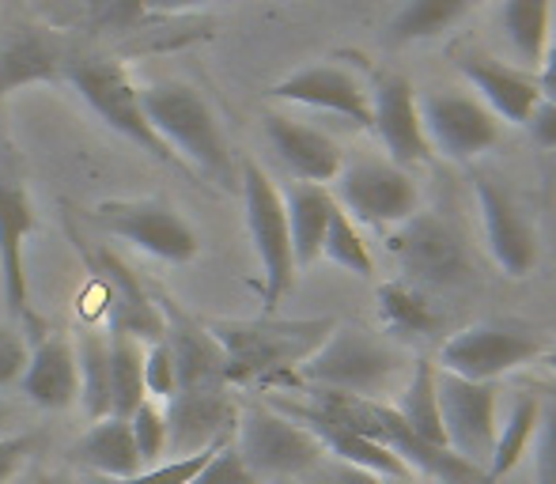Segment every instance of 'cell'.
I'll return each instance as SVG.
<instances>
[{"mask_svg": "<svg viewBox=\"0 0 556 484\" xmlns=\"http://www.w3.org/2000/svg\"><path fill=\"white\" fill-rule=\"evenodd\" d=\"M269 405L277 412H285L288 420L307 428V432L318 440V447L326 450V458L359 466V470L375 473V477H382V481H413L409 466H405L394 450L382 447V443H375V440H364V435H356V432H349V428H341L337 420L323 417L318 409H311L307 402H285V397H277V402H269Z\"/></svg>", "mask_w": 556, "mask_h": 484, "instance_id": "16", "label": "cell"}, {"mask_svg": "<svg viewBox=\"0 0 556 484\" xmlns=\"http://www.w3.org/2000/svg\"><path fill=\"white\" fill-rule=\"evenodd\" d=\"M91 224L106 231L111 239L132 242L144 254L160 257L170 265H186L198 257L201 242L193 228L167 205L155 198H132V201H103L91 208Z\"/></svg>", "mask_w": 556, "mask_h": 484, "instance_id": "10", "label": "cell"}, {"mask_svg": "<svg viewBox=\"0 0 556 484\" xmlns=\"http://www.w3.org/2000/svg\"><path fill=\"white\" fill-rule=\"evenodd\" d=\"M458 73L466 76V84L477 91V99L489 106L500 125H527L530 111L542 103V88H538L534 76L515 73V68L496 65L489 58H462Z\"/></svg>", "mask_w": 556, "mask_h": 484, "instance_id": "23", "label": "cell"}, {"mask_svg": "<svg viewBox=\"0 0 556 484\" xmlns=\"http://www.w3.org/2000/svg\"><path fill=\"white\" fill-rule=\"evenodd\" d=\"M27 360H30V348L12 326H0V390L4 386H15L27 371Z\"/></svg>", "mask_w": 556, "mask_h": 484, "instance_id": "40", "label": "cell"}, {"mask_svg": "<svg viewBox=\"0 0 556 484\" xmlns=\"http://www.w3.org/2000/svg\"><path fill=\"white\" fill-rule=\"evenodd\" d=\"M394 412L402 417V424L409 428L417 440L432 443V447L446 450V435H443V417H440V394H435V364L428 356H420L413 364V374L405 382V390L397 394Z\"/></svg>", "mask_w": 556, "mask_h": 484, "instance_id": "28", "label": "cell"}, {"mask_svg": "<svg viewBox=\"0 0 556 484\" xmlns=\"http://www.w3.org/2000/svg\"><path fill=\"white\" fill-rule=\"evenodd\" d=\"M333 201L352 224L367 228H397L420 208V190L409 170L390 160H356L344 163L333 178Z\"/></svg>", "mask_w": 556, "mask_h": 484, "instance_id": "7", "label": "cell"}, {"mask_svg": "<svg viewBox=\"0 0 556 484\" xmlns=\"http://www.w3.org/2000/svg\"><path fill=\"white\" fill-rule=\"evenodd\" d=\"M35 447V435L20 432V435H0V484H8L15 477V470L23 466V458Z\"/></svg>", "mask_w": 556, "mask_h": 484, "instance_id": "41", "label": "cell"}, {"mask_svg": "<svg viewBox=\"0 0 556 484\" xmlns=\"http://www.w3.org/2000/svg\"><path fill=\"white\" fill-rule=\"evenodd\" d=\"M371 129L379 144L387 148L394 167H417V163L432 160V144L425 137V122H420V99L413 80L405 76H382L371 91Z\"/></svg>", "mask_w": 556, "mask_h": 484, "instance_id": "15", "label": "cell"}, {"mask_svg": "<svg viewBox=\"0 0 556 484\" xmlns=\"http://www.w3.org/2000/svg\"><path fill=\"white\" fill-rule=\"evenodd\" d=\"M129 432H132V447H137L144 470L167 462V420H163L160 405L140 402L137 412L129 417Z\"/></svg>", "mask_w": 556, "mask_h": 484, "instance_id": "35", "label": "cell"}, {"mask_svg": "<svg viewBox=\"0 0 556 484\" xmlns=\"http://www.w3.org/2000/svg\"><path fill=\"white\" fill-rule=\"evenodd\" d=\"M167 420V462L170 458H190L201 450L224 447L235 440V409L231 394L224 390H178L163 409Z\"/></svg>", "mask_w": 556, "mask_h": 484, "instance_id": "13", "label": "cell"}, {"mask_svg": "<svg viewBox=\"0 0 556 484\" xmlns=\"http://www.w3.org/2000/svg\"><path fill=\"white\" fill-rule=\"evenodd\" d=\"M144 390L152 397H163V402H170V397L178 394L175 364H170V353H167V345H163V337L144 345Z\"/></svg>", "mask_w": 556, "mask_h": 484, "instance_id": "38", "label": "cell"}, {"mask_svg": "<svg viewBox=\"0 0 556 484\" xmlns=\"http://www.w3.org/2000/svg\"><path fill=\"white\" fill-rule=\"evenodd\" d=\"M390 484H413V481H390Z\"/></svg>", "mask_w": 556, "mask_h": 484, "instance_id": "50", "label": "cell"}, {"mask_svg": "<svg viewBox=\"0 0 556 484\" xmlns=\"http://www.w3.org/2000/svg\"><path fill=\"white\" fill-rule=\"evenodd\" d=\"M239 190L242 205H247L250 242H254V254L262 262V307L265 315H277L280 300L295 284V254L292 235H288L285 198H280L277 182L254 160H247L239 167Z\"/></svg>", "mask_w": 556, "mask_h": 484, "instance_id": "4", "label": "cell"}, {"mask_svg": "<svg viewBox=\"0 0 556 484\" xmlns=\"http://www.w3.org/2000/svg\"><path fill=\"white\" fill-rule=\"evenodd\" d=\"M76 374H80V405L88 420L111 417V356H106V333H80L76 341Z\"/></svg>", "mask_w": 556, "mask_h": 484, "instance_id": "32", "label": "cell"}, {"mask_svg": "<svg viewBox=\"0 0 556 484\" xmlns=\"http://www.w3.org/2000/svg\"><path fill=\"white\" fill-rule=\"evenodd\" d=\"M477 208H481L484 239H489V254L507 277H527L538 265V235L527 224V216L515 208V201L500 190L492 178H477Z\"/></svg>", "mask_w": 556, "mask_h": 484, "instance_id": "19", "label": "cell"}, {"mask_svg": "<svg viewBox=\"0 0 556 484\" xmlns=\"http://www.w3.org/2000/svg\"><path fill=\"white\" fill-rule=\"evenodd\" d=\"M553 38H556V0H553ZM556 46V42H553Z\"/></svg>", "mask_w": 556, "mask_h": 484, "instance_id": "48", "label": "cell"}, {"mask_svg": "<svg viewBox=\"0 0 556 484\" xmlns=\"http://www.w3.org/2000/svg\"><path fill=\"white\" fill-rule=\"evenodd\" d=\"M152 300L163 318V345H167L170 364H175L178 390H224V353L213 341V333L205 330V322L186 315L160 288L152 292Z\"/></svg>", "mask_w": 556, "mask_h": 484, "instance_id": "14", "label": "cell"}, {"mask_svg": "<svg viewBox=\"0 0 556 484\" xmlns=\"http://www.w3.org/2000/svg\"><path fill=\"white\" fill-rule=\"evenodd\" d=\"M397 367H402L397 353L379 337L359 326H333L323 348L300 367V386L382 402V390L394 382Z\"/></svg>", "mask_w": 556, "mask_h": 484, "instance_id": "3", "label": "cell"}, {"mask_svg": "<svg viewBox=\"0 0 556 484\" xmlns=\"http://www.w3.org/2000/svg\"><path fill=\"white\" fill-rule=\"evenodd\" d=\"M190 484H257V477L247 470V462L239 458L235 443H224V447L201 466V473Z\"/></svg>", "mask_w": 556, "mask_h": 484, "instance_id": "37", "label": "cell"}, {"mask_svg": "<svg viewBox=\"0 0 556 484\" xmlns=\"http://www.w3.org/2000/svg\"><path fill=\"white\" fill-rule=\"evenodd\" d=\"M387 246L402 269V280L417 288H454L469 277L466 242L458 239L451 224H443L440 216L425 213V208H417L405 224L390 228Z\"/></svg>", "mask_w": 556, "mask_h": 484, "instance_id": "9", "label": "cell"}, {"mask_svg": "<svg viewBox=\"0 0 556 484\" xmlns=\"http://www.w3.org/2000/svg\"><path fill=\"white\" fill-rule=\"evenodd\" d=\"M538 484H556V397H542V420L534 432Z\"/></svg>", "mask_w": 556, "mask_h": 484, "instance_id": "36", "label": "cell"}, {"mask_svg": "<svg viewBox=\"0 0 556 484\" xmlns=\"http://www.w3.org/2000/svg\"><path fill=\"white\" fill-rule=\"evenodd\" d=\"M140 103H144L155 137L182 167H193L220 190H239V167L231 160V148H227L213 106L198 88L182 80H160L152 88H140Z\"/></svg>", "mask_w": 556, "mask_h": 484, "instance_id": "2", "label": "cell"}, {"mask_svg": "<svg viewBox=\"0 0 556 484\" xmlns=\"http://www.w3.org/2000/svg\"><path fill=\"white\" fill-rule=\"evenodd\" d=\"M285 198V213H288V235H292V254H295V269L311 265L323 257V239L330 228V216L337 213V201L326 186H311V182H292Z\"/></svg>", "mask_w": 556, "mask_h": 484, "instance_id": "25", "label": "cell"}, {"mask_svg": "<svg viewBox=\"0 0 556 484\" xmlns=\"http://www.w3.org/2000/svg\"><path fill=\"white\" fill-rule=\"evenodd\" d=\"M300 484H390L375 473L359 470V466H349V462H337V458H318L307 473L300 477Z\"/></svg>", "mask_w": 556, "mask_h": 484, "instance_id": "39", "label": "cell"}, {"mask_svg": "<svg viewBox=\"0 0 556 484\" xmlns=\"http://www.w3.org/2000/svg\"><path fill=\"white\" fill-rule=\"evenodd\" d=\"M530 394H538V397H556V382H542V386H534Z\"/></svg>", "mask_w": 556, "mask_h": 484, "instance_id": "45", "label": "cell"}, {"mask_svg": "<svg viewBox=\"0 0 556 484\" xmlns=\"http://www.w3.org/2000/svg\"><path fill=\"white\" fill-rule=\"evenodd\" d=\"M65 80L80 91V99L99 114L117 137H125L129 144H137L140 152H148L160 163H178L175 155L167 152L155 129L148 125L144 103H140V88L129 80L117 61L111 58H76L65 65Z\"/></svg>", "mask_w": 556, "mask_h": 484, "instance_id": "6", "label": "cell"}, {"mask_svg": "<svg viewBox=\"0 0 556 484\" xmlns=\"http://www.w3.org/2000/svg\"><path fill=\"white\" fill-rule=\"evenodd\" d=\"M527 132H530V140H534L538 148L553 152V148H556V103H549V99H542V103H538L534 111H530Z\"/></svg>", "mask_w": 556, "mask_h": 484, "instance_id": "42", "label": "cell"}, {"mask_svg": "<svg viewBox=\"0 0 556 484\" xmlns=\"http://www.w3.org/2000/svg\"><path fill=\"white\" fill-rule=\"evenodd\" d=\"M500 27L522 65L542 68L545 53L553 50V0H504Z\"/></svg>", "mask_w": 556, "mask_h": 484, "instance_id": "27", "label": "cell"}, {"mask_svg": "<svg viewBox=\"0 0 556 484\" xmlns=\"http://www.w3.org/2000/svg\"><path fill=\"white\" fill-rule=\"evenodd\" d=\"M20 390L35 409L58 412L80 402V374H76V348L65 333H46L27 360Z\"/></svg>", "mask_w": 556, "mask_h": 484, "instance_id": "22", "label": "cell"}, {"mask_svg": "<svg viewBox=\"0 0 556 484\" xmlns=\"http://www.w3.org/2000/svg\"><path fill=\"white\" fill-rule=\"evenodd\" d=\"M38 228L35 205L27 198V186L0 170V284L12 318H27V272H23V246L30 231Z\"/></svg>", "mask_w": 556, "mask_h": 484, "instance_id": "20", "label": "cell"}, {"mask_svg": "<svg viewBox=\"0 0 556 484\" xmlns=\"http://www.w3.org/2000/svg\"><path fill=\"white\" fill-rule=\"evenodd\" d=\"M323 254L330 257L333 265H341L344 272H352V277H364V280L375 277L371 250H367L359 228L341 213V208L330 216V228H326V239H323Z\"/></svg>", "mask_w": 556, "mask_h": 484, "instance_id": "34", "label": "cell"}, {"mask_svg": "<svg viewBox=\"0 0 556 484\" xmlns=\"http://www.w3.org/2000/svg\"><path fill=\"white\" fill-rule=\"evenodd\" d=\"M65 53L58 38L38 23H8L0 30V106L8 95L30 84H58L65 80Z\"/></svg>", "mask_w": 556, "mask_h": 484, "instance_id": "18", "label": "cell"}, {"mask_svg": "<svg viewBox=\"0 0 556 484\" xmlns=\"http://www.w3.org/2000/svg\"><path fill=\"white\" fill-rule=\"evenodd\" d=\"M265 137H269V144L277 148L285 167L292 170L300 182L326 186L341 175V167H344L341 148H337L333 137L315 129V125H303V122L288 118V114H269V118H265Z\"/></svg>", "mask_w": 556, "mask_h": 484, "instance_id": "21", "label": "cell"}, {"mask_svg": "<svg viewBox=\"0 0 556 484\" xmlns=\"http://www.w3.org/2000/svg\"><path fill=\"white\" fill-rule=\"evenodd\" d=\"M265 484H292V481H265Z\"/></svg>", "mask_w": 556, "mask_h": 484, "instance_id": "49", "label": "cell"}, {"mask_svg": "<svg viewBox=\"0 0 556 484\" xmlns=\"http://www.w3.org/2000/svg\"><path fill=\"white\" fill-rule=\"evenodd\" d=\"M140 8H148V12H193V8H205L213 4V0H137Z\"/></svg>", "mask_w": 556, "mask_h": 484, "instance_id": "44", "label": "cell"}, {"mask_svg": "<svg viewBox=\"0 0 556 484\" xmlns=\"http://www.w3.org/2000/svg\"><path fill=\"white\" fill-rule=\"evenodd\" d=\"M538 88H542V99L556 103V46L545 53L542 68H538Z\"/></svg>", "mask_w": 556, "mask_h": 484, "instance_id": "43", "label": "cell"}, {"mask_svg": "<svg viewBox=\"0 0 556 484\" xmlns=\"http://www.w3.org/2000/svg\"><path fill=\"white\" fill-rule=\"evenodd\" d=\"M333 318H216L205 322L224 353L227 386H300V367L333 333Z\"/></svg>", "mask_w": 556, "mask_h": 484, "instance_id": "1", "label": "cell"}, {"mask_svg": "<svg viewBox=\"0 0 556 484\" xmlns=\"http://www.w3.org/2000/svg\"><path fill=\"white\" fill-rule=\"evenodd\" d=\"M420 122H425V137L432 144V155L440 152L454 163H473L477 155L496 148L500 140V122L469 91H428L420 99Z\"/></svg>", "mask_w": 556, "mask_h": 484, "instance_id": "12", "label": "cell"}, {"mask_svg": "<svg viewBox=\"0 0 556 484\" xmlns=\"http://www.w3.org/2000/svg\"><path fill=\"white\" fill-rule=\"evenodd\" d=\"M99 265L106 277V300H111V333H129L137 341H160L163 337V318L155 307L152 292L137 280V272L122 262V257L99 250Z\"/></svg>", "mask_w": 556, "mask_h": 484, "instance_id": "24", "label": "cell"}, {"mask_svg": "<svg viewBox=\"0 0 556 484\" xmlns=\"http://www.w3.org/2000/svg\"><path fill=\"white\" fill-rule=\"evenodd\" d=\"M38 484H73V481L61 477V473H46V477H38Z\"/></svg>", "mask_w": 556, "mask_h": 484, "instance_id": "46", "label": "cell"}, {"mask_svg": "<svg viewBox=\"0 0 556 484\" xmlns=\"http://www.w3.org/2000/svg\"><path fill=\"white\" fill-rule=\"evenodd\" d=\"M73 458L103 481H125L144 470L137 447H132L129 420H117V417L96 420L73 447Z\"/></svg>", "mask_w": 556, "mask_h": 484, "instance_id": "26", "label": "cell"}, {"mask_svg": "<svg viewBox=\"0 0 556 484\" xmlns=\"http://www.w3.org/2000/svg\"><path fill=\"white\" fill-rule=\"evenodd\" d=\"M435 394H440L446 450L466 458V462H473L477 470H484L492 458V447H496V432H500L496 382H469L435 367Z\"/></svg>", "mask_w": 556, "mask_h": 484, "instance_id": "11", "label": "cell"}, {"mask_svg": "<svg viewBox=\"0 0 556 484\" xmlns=\"http://www.w3.org/2000/svg\"><path fill=\"white\" fill-rule=\"evenodd\" d=\"M106 356H111V417L129 420L137 405L148 402L144 341L129 333H106Z\"/></svg>", "mask_w": 556, "mask_h": 484, "instance_id": "31", "label": "cell"}, {"mask_svg": "<svg viewBox=\"0 0 556 484\" xmlns=\"http://www.w3.org/2000/svg\"><path fill=\"white\" fill-rule=\"evenodd\" d=\"M538 420H542V397L522 394L519 402L511 405V412H507L504 428L496 432V447H492V458H489V466H484V484H500L507 473L519 470L530 443H534Z\"/></svg>", "mask_w": 556, "mask_h": 484, "instance_id": "30", "label": "cell"}, {"mask_svg": "<svg viewBox=\"0 0 556 484\" xmlns=\"http://www.w3.org/2000/svg\"><path fill=\"white\" fill-rule=\"evenodd\" d=\"M542 360H545V367H549V371L556 374V348H553V353H542Z\"/></svg>", "mask_w": 556, "mask_h": 484, "instance_id": "47", "label": "cell"}, {"mask_svg": "<svg viewBox=\"0 0 556 484\" xmlns=\"http://www.w3.org/2000/svg\"><path fill=\"white\" fill-rule=\"evenodd\" d=\"M379 318L397 337H432L443 326V315L432 307L425 288L409 280H387L379 288Z\"/></svg>", "mask_w": 556, "mask_h": 484, "instance_id": "29", "label": "cell"}, {"mask_svg": "<svg viewBox=\"0 0 556 484\" xmlns=\"http://www.w3.org/2000/svg\"><path fill=\"white\" fill-rule=\"evenodd\" d=\"M545 345L534 330L519 322H477L451 333L440 348V371L469 382H496L500 374L542 360Z\"/></svg>", "mask_w": 556, "mask_h": 484, "instance_id": "8", "label": "cell"}, {"mask_svg": "<svg viewBox=\"0 0 556 484\" xmlns=\"http://www.w3.org/2000/svg\"><path fill=\"white\" fill-rule=\"evenodd\" d=\"M473 4L477 0H409L390 23V42H420V38L443 35Z\"/></svg>", "mask_w": 556, "mask_h": 484, "instance_id": "33", "label": "cell"}, {"mask_svg": "<svg viewBox=\"0 0 556 484\" xmlns=\"http://www.w3.org/2000/svg\"><path fill=\"white\" fill-rule=\"evenodd\" d=\"M235 450L254 473L257 484L265 481H300L318 458L326 455L318 440L303 424L288 420L269 402H250L235 420Z\"/></svg>", "mask_w": 556, "mask_h": 484, "instance_id": "5", "label": "cell"}, {"mask_svg": "<svg viewBox=\"0 0 556 484\" xmlns=\"http://www.w3.org/2000/svg\"><path fill=\"white\" fill-rule=\"evenodd\" d=\"M269 95L280 99V103H300V106H311V111L341 114V118H349L356 129H371V91H367L356 76L337 65L300 68V73L273 84Z\"/></svg>", "mask_w": 556, "mask_h": 484, "instance_id": "17", "label": "cell"}]
</instances>
